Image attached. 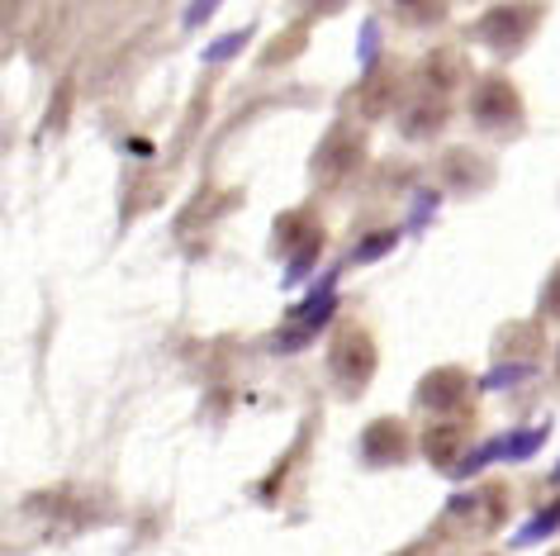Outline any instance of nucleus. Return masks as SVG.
Instances as JSON below:
<instances>
[{
  "mask_svg": "<svg viewBox=\"0 0 560 556\" xmlns=\"http://www.w3.org/2000/svg\"><path fill=\"white\" fill-rule=\"evenodd\" d=\"M252 44V24L247 30H237V34H223V38H214V44L205 48V62H229V58H237Z\"/></svg>",
  "mask_w": 560,
  "mask_h": 556,
  "instance_id": "21",
  "label": "nucleus"
},
{
  "mask_svg": "<svg viewBox=\"0 0 560 556\" xmlns=\"http://www.w3.org/2000/svg\"><path fill=\"white\" fill-rule=\"evenodd\" d=\"M470 115L489 134H509L523 124V95H517V86L509 77H485L470 95Z\"/></svg>",
  "mask_w": 560,
  "mask_h": 556,
  "instance_id": "7",
  "label": "nucleus"
},
{
  "mask_svg": "<svg viewBox=\"0 0 560 556\" xmlns=\"http://www.w3.org/2000/svg\"><path fill=\"white\" fill-rule=\"evenodd\" d=\"M480 391V381L466 377L460 367H432L413 391V405L428 409V414H460L470 409V395Z\"/></svg>",
  "mask_w": 560,
  "mask_h": 556,
  "instance_id": "8",
  "label": "nucleus"
},
{
  "mask_svg": "<svg viewBox=\"0 0 560 556\" xmlns=\"http://www.w3.org/2000/svg\"><path fill=\"white\" fill-rule=\"evenodd\" d=\"M556 377H560V347H556Z\"/></svg>",
  "mask_w": 560,
  "mask_h": 556,
  "instance_id": "28",
  "label": "nucleus"
},
{
  "mask_svg": "<svg viewBox=\"0 0 560 556\" xmlns=\"http://www.w3.org/2000/svg\"><path fill=\"white\" fill-rule=\"evenodd\" d=\"M551 556H560V552H551Z\"/></svg>",
  "mask_w": 560,
  "mask_h": 556,
  "instance_id": "29",
  "label": "nucleus"
},
{
  "mask_svg": "<svg viewBox=\"0 0 560 556\" xmlns=\"http://www.w3.org/2000/svg\"><path fill=\"white\" fill-rule=\"evenodd\" d=\"M503 352H523L532 361V357L541 352V328L537 324H509V328L499 333V357Z\"/></svg>",
  "mask_w": 560,
  "mask_h": 556,
  "instance_id": "18",
  "label": "nucleus"
},
{
  "mask_svg": "<svg viewBox=\"0 0 560 556\" xmlns=\"http://www.w3.org/2000/svg\"><path fill=\"white\" fill-rule=\"evenodd\" d=\"M541 15H546L541 0H503V5H494L489 15L475 20L470 38L485 44L489 53H499V58H513V53H523L527 38L537 34Z\"/></svg>",
  "mask_w": 560,
  "mask_h": 556,
  "instance_id": "2",
  "label": "nucleus"
},
{
  "mask_svg": "<svg viewBox=\"0 0 560 556\" xmlns=\"http://www.w3.org/2000/svg\"><path fill=\"white\" fill-rule=\"evenodd\" d=\"M295 5H300L310 20H318V15H338V10L347 5V0H295Z\"/></svg>",
  "mask_w": 560,
  "mask_h": 556,
  "instance_id": "26",
  "label": "nucleus"
},
{
  "mask_svg": "<svg viewBox=\"0 0 560 556\" xmlns=\"http://www.w3.org/2000/svg\"><path fill=\"white\" fill-rule=\"evenodd\" d=\"M219 5H223V0H195V5L186 10V30H200V24H205L209 15H214Z\"/></svg>",
  "mask_w": 560,
  "mask_h": 556,
  "instance_id": "25",
  "label": "nucleus"
},
{
  "mask_svg": "<svg viewBox=\"0 0 560 556\" xmlns=\"http://www.w3.org/2000/svg\"><path fill=\"white\" fill-rule=\"evenodd\" d=\"M423 77H428V91H438L446 95L460 81V58L452 48H438V53H428V62H423Z\"/></svg>",
  "mask_w": 560,
  "mask_h": 556,
  "instance_id": "15",
  "label": "nucleus"
},
{
  "mask_svg": "<svg viewBox=\"0 0 560 556\" xmlns=\"http://www.w3.org/2000/svg\"><path fill=\"white\" fill-rule=\"evenodd\" d=\"M338 276H318L314 281V290H310V300L304 304H295V310H290V318H285V328L276 333L271 338V347L276 352H300V347H310L318 333L328 328V318H332V310H338Z\"/></svg>",
  "mask_w": 560,
  "mask_h": 556,
  "instance_id": "4",
  "label": "nucleus"
},
{
  "mask_svg": "<svg viewBox=\"0 0 560 556\" xmlns=\"http://www.w3.org/2000/svg\"><path fill=\"white\" fill-rule=\"evenodd\" d=\"M541 314H546V318H556V324H560V262H556V271L546 276V290H541Z\"/></svg>",
  "mask_w": 560,
  "mask_h": 556,
  "instance_id": "24",
  "label": "nucleus"
},
{
  "mask_svg": "<svg viewBox=\"0 0 560 556\" xmlns=\"http://www.w3.org/2000/svg\"><path fill=\"white\" fill-rule=\"evenodd\" d=\"M470 448V409L460 414H442V424H432L423 433V456L438 471H456L460 452Z\"/></svg>",
  "mask_w": 560,
  "mask_h": 556,
  "instance_id": "10",
  "label": "nucleus"
},
{
  "mask_svg": "<svg viewBox=\"0 0 560 556\" xmlns=\"http://www.w3.org/2000/svg\"><path fill=\"white\" fill-rule=\"evenodd\" d=\"M389 101H395V77L375 67V72H366V91H361V109H366V115L375 119V115H385V109H389Z\"/></svg>",
  "mask_w": 560,
  "mask_h": 556,
  "instance_id": "17",
  "label": "nucleus"
},
{
  "mask_svg": "<svg viewBox=\"0 0 560 556\" xmlns=\"http://www.w3.org/2000/svg\"><path fill=\"white\" fill-rule=\"evenodd\" d=\"M432 205H438V196H432V190H423V196L413 200V219H409V229H413V233H418V229H423L428 219H432Z\"/></svg>",
  "mask_w": 560,
  "mask_h": 556,
  "instance_id": "27",
  "label": "nucleus"
},
{
  "mask_svg": "<svg viewBox=\"0 0 560 556\" xmlns=\"http://www.w3.org/2000/svg\"><path fill=\"white\" fill-rule=\"evenodd\" d=\"M375 377V343L366 328L357 324H342L328 343V385L338 391L342 399H361L366 385Z\"/></svg>",
  "mask_w": 560,
  "mask_h": 556,
  "instance_id": "1",
  "label": "nucleus"
},
{
  "mask_svg": "<svg viewBox=\"0 0 560 556\" xmlns=\"http://www.w3.org/2000/svg\"><path fill=\"white\" fill-rule=\"evenodd\" d=\"M446 513H475V523L489 533V528H499L509 519V495H503V485H480V490H470V495H456L452 505H446Z\"/></svg>",
  "mask_w": 560,
  "mask_h": 556,
  "instance_id": "12",
  "label": "nucleus"
},
{
  "mask_svg": "<svg viewBox=\"0 0 560 556\" xmlns=\"http://www.w3.org/2000/svg\"><path fill=\"white\" fill-rule=\"evenodd\" d=\"M546 433H551L546 424H532V428H517V433H503V438H494V442H485V448H470V452L456 462L452 480H470L475 471H485V466H494V462H527V456L541 452Z\"/></svg>",
  "mask_w": 560,
  "mask_h": 556,
  "instance_id": "6",
  "label": "nucleus"
},
{
  "mask_svg": "<svg viewBox=\"0 0 560 556\" xmlns=\"http://www.w3.org/2000/svg\"><path fill=\"white\" fill-rule=\"evenodd\" d=\"M357 53H361V67H366V72L381 67V24L366 20V30H361V38H357Z\"/></svg>",
  "mask_w": 560,
  "mask_h": 556,
  "instance_id": "23",
  "label": "nucleus"
},
{
  "mask_svg": "<svg viewBox=\"0 0 560 556\" xmlns=\"http://www.w3.org/2000/svg\"><path fill=\"white\" fill-rule=\"evenodd\" d=\"M395 243H399V233H395V229H381V233H371V239H361V243H357L352 262H381Z\"/></svg>",
  "mask_w": 560,
  "mask_h": 556,
  "instance_id": "22",
  "label": "nucleus"
},
{
  "mask_svg": "<svg viewBox=\"0 0 560 556\" xmlns=\"http://www.w3.org/2000/svg\"><path fill=\"white\" fill-rule=\"evenodd\" d=\"M395 20H404L409 30H432L446 20V0H389Z\"/></svg>",
  "mask_w": 560,
  "mask_h": 556,
  "instance_id": "14",
  "label": "nucleus"
},
{
  "mask_svg": "<svg viewBox=\"0 0 560 556\" xmlns=\"http://www.w3.org/2000/svg\"><path fill=\"white\" fill-rule=\"evenodd\" d=\"M361 162H366V134L352 129V124H332V129L324 134V143L314 148L310 166L324 186H338V181L352 176Z\"/></svg>",
  "mask_w": 560,
  "mask_h": 556,
  "instance_id": "5",
  "label": "nucleus"
},
{
  "mask_svg": "<svg viewBox=\"0 0 560 556\" xmlns=\"http://www.w3.org/2000/svg\"><path fill=\"white\" fill-rule=\"evenodd\" d=\"M446 95H438V91H423L418 101H409V109L399 115V129L413 138V143H428V138H438L442 129H446Z\"/></svg>",
  "mask_w": 560,
  "mask_h": 556,
  "instance_id": "11",
  "label": "nucleus"
},
{
  "mask_svg": "<svg viewBox=\"0 0 560 556\" xmlns=\"http://www.w3.org/2000/svg\"><path fill=\"white\" fill-rule=\"evenodd\" d=\"M413 456V433L404 428V419H375L361 433V462L385 471V466H404Z\"/></svg>",
  "mask_w": 560,
  "mask_h": 556,
  "instance_id": "9",
  "label": "nucleus"
},
{
  "mask_svg": "<svg viewBox=\"0 0 560 556\" xmlns=\"http://www.w3.org/2000/svg\"><path fill=\"white\" fill-rule=\"evenodd\" d=\"M532 361H499V371H489V377H480V391H503V385H517L532 377Z\"/></svg>",
  "mask_w": 560,
  "mask_h": 556,
  "instance_id": "19",
  "label": "nucleus"
},
{
  "mask_svg": "<svg viewBox=\"0 0 560 556\" xmlns=\"http://www.w3.org/2000/svg\"><path fill=\"white\" fill-rule=\"evenodd\" d=\"M276 247L280 257H285V276H280V286H300L304 276H310V267L318 262V253H324V224L310 215V210H290L276 219Z\"/></svg>",
  "mask_w": 560,
  "mask_h": 556,
  "instance_id": "3",
  "label": "nucleus"
},
{
  "mask_svg": "<svg viewBox=\"0 0 560 556\" xmlns=\"http://www.w3.org/2000/svg\"><path fill=\"white\" fill-rule=\"evenodd\" d=\"M485 176H489V166L475 158V152H446V162H442V181L456 190V196H470L475 186H485Z\"/></svg>",
  "mask_w": 560,
  "mask_h": 556,
  "instance_id": "13",
  "label": "nucleus"
},
{
  "mask_svg": "<svg viewBox=\"0 0 560 556\" xmlns=\"http://www.w3.org/2000/svg\"><path fill=\"white\" fill-rule=\"evenodd\" d=\"M556 528H560V495H556V505H546V509L532 513V523L517 528V533H513V547H532V542L551 537Z\"/></svg>",
  "mask_w": 560,
  "mask_h": 556,
  "instance_id": "16",
  "label": "nucleus"
},
{
  "mask_svg": "<svg viewBox=\"0 0 560 556\" xmlns=\"http://www.w3.org/2000/svg\"><path fill=\"white\" fill-rule=\"evenodd\" d=\"M304 44H310V34H304V24H300V30H295V34H290V30H285V34H280V38H276V44H271V48H266V53H261V67H280V62H285V58H295V53H300Z\"/></svg>",
  "mask_w": 560,
  "mask_h": 556,
  "instance_id": "20",
  "label": "nucleus"
}]
</instances>
